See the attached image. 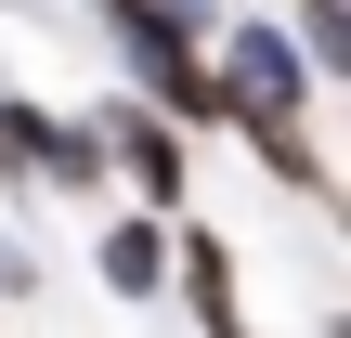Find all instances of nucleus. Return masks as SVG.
I'll list each match as a JSON object with an SVG mask.
<instances>
[{
  "instance_id": "nucleus-3",
  "label": "nucleus",
  "mask_w": 351,
  "mask_h": 338,
  "mask_svg": "<svg viewBox=\"0 0 351 338\" xmlns=\"http://www.w3.org/2000/svg\"><path fill=\"white\" fill-rule=\"evenodd\" d=\"M91 143H104V169H117V182H130V195H143V221H169V208H182V195H195V156H182V130H169V117H156V104H130V91H117V104H104V130H91Z\"/></svg>"
},
{
  "instance_id": "nucleus-4",
  "label": "nucleus",
  "mask_w": 351,
  "mask_h": 338,
  "mask_svg": "<svg viewBox=\"0 0 351 338\" xmlns=\"http://www.w3.org/2000/svg\"><path fill=\"white\" fill-rule=\"evenodd\" d=\"M104 287L117 300H169V221H104Z\"/></svg>"
},
{
  "instance_id": "nucleus-2",
  "label": "nucleus",
  "mask_w": 351,
  "mask_h": 338,
  "mask_svg": "<svg viewBox=\"0 0 351 338\" xmlns=\"http://www.w3.org/2000/svg\"><path fill=\"white\" fill-rule=\"evenodd\" d=\"M208 91H221V117L247 130V117H300V104H313V65H300V39H287V26H261V13H247V26L208 52Z\"/></svg>"
},
{
  "instance_id": "nucleus-1",
  "label": "nucleus",
  "mask_w": 351,
  "mask_h": 338,
  "mask_svg": "<svg viewBox=\"0 0 351 338\" xmlns=\"http://www.w3.org/2000/svg\"><path fill=\"white\" fill-rule=\"evenodd\" d=\"M104 26H117V52H130V104H156L169 130H208L221 117V91H208V52H195V0H91Z\"/></svg>"
},
{
  "instance_id": "nucleus-5",
  "label": "nucleus",
  "mask_w": 351,
  "mask_h": 338,
  "mask_svg": "<svg viewBox=\"0 0 351 338\" xmlns=\"http://www.w3.org/2000/svg\"><path fill=\"white\" fill-rule=\"evenodd\" d=\"M300 65L313 78H351V0H300Z\"/></svg>"
}]
</instances>
